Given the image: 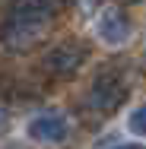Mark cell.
<instances>
[{"instance_id": "9c48e42d", "label": "cell", "mask_w": 146, "mask_h": 149, "mask_svg": "<svg viewBox=\"0 0 146 149\" xmlns=\"http://www.w3.org/2000/svg\"><path fill=\"white\" fill-rule=\"evenodd\" d=\"M130 3H140V0H130Z\"/></svg>"}, {"instance_id": "52a82bcc", "label": "cell", "mask_w": 146, "mask_h": 149, "mask_svg": "<svg viewBox=\"0 0 146 149\" xmlns=\"http://www.w3.org/2000/svg\"><path fill=\"white\" fill-rule=\"evenodd\" d=\"M3 120H6V114H3V108H0V124H3Z\"/></svg>"}, {"instance_id": "5b68a950", "label": "cell", "mask_w": 146, "mask_h": 149, "mask_svg": "<svg viewBox=\"0 0 146 149\" xmlns=\"http://www.w3.org/2000/svg\"><path fill=\"white\" fill-rule=\"evenodd\" d=\"M29 136L41 140V143H57V140L67 136V120L60 114H38L29 124Z\"/></svg>"}, {"instance_id": "277c9868", "label": "cell", "mask_w": 146, "mask_h": 149, "mask_svg": "<svg viewBox=\"0 0 146 149\" xmlns=\"http://www.w3.org/2000/svg\"><path fill=\"white\" fill-rule=\"evenodd\" d=\"M98 35L108 41V45H121V41H127V35H130V22H127V16L121 13V10H105L102 16H98Z\"/></svg>"}, {"instance_id": "8992f818", "label": "cell", "mask_w": 146, "mask_h": 149, "mask_svg": "<svg viewBox=\"0 0 146 149\" xmlns=\"http://www.w3.org/2000/svg\"><path fill=\"white\" fill-rule=\"evenodd\" d=\"M127 124H130V130H133L137 136H146V105H143V108H137V111L130 114Z\"/></svg>"}, {"instance_id": "ba28073f", "label": "cell", "mask_w": 146, "mask_h": 149, "mask_svg": "<svg viewBox=\"0 0 146 149\" xmlns=\"http://www.w3.org/2000/svg\"><path fill=\"white\" fill-rule=\"evenodd\" d=\"M117 149H140V146H117Z\"/></svg>"}, {"instance_id": "7a4b0ae2", "label": "cell", "mask_w": 146, "mask_h": 149, "mask_svg": "<svg viewBox=\"0 0 146 149\" xmlns=\"http://www.w3.org/2000/svg\"><path fill=\"white\" fill-rule=\"evenodd\" d=\"M86 45H80V41H60L54 45L45 60H41V67H45V73H51V76H57V79H70V76H76L80 73V67L86 63Z\"/></svg>"}, {"instance_id": "6da1fadb", "label": "cell", "mask_w": 146, "mask_h": 149, "mask_svg": "<svg viewBox=\"0 0 146 149\" xmlns=\"http://www.w3.org/2000/svg\"><path fill=\"white\" fill-rule=\"evenodd\" d=\"M60 10L64 0H13L0 22V45L13 54L35 48Z\"/></svg>"}, {"instance_id": "3957f363", "label": "cell", "mask_w": 146, "mask_h": 149, "mask_svg": "<svg viewBox=\"0 0 146 149\" xmlns=\"http://www.w3.org/2000/svg\"><path fill=\"white\" fill-rule=\"evenodd\" d=\"M127 98V86H124V79L117 76L115 70H102L95 79H92V86H89V108H95V111H115L117 105Z\"/></svg>"}]
</instances>
